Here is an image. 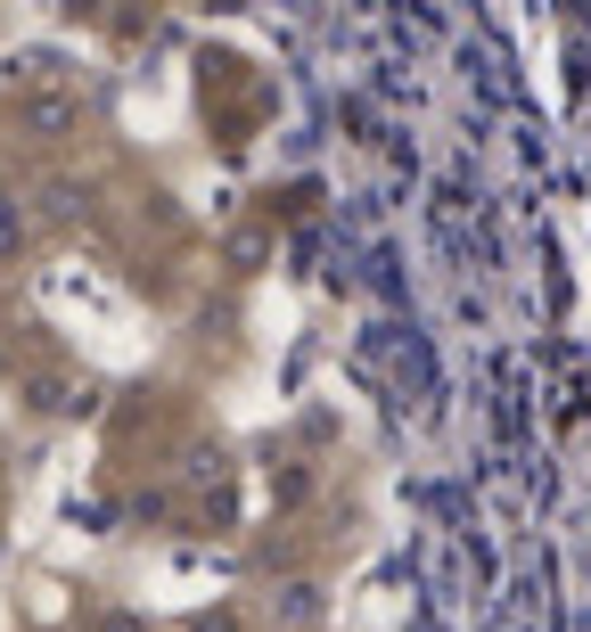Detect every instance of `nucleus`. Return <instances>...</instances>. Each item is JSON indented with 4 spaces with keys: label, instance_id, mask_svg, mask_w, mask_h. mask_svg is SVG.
<instances>
[{
    "label": "nucleus",
    "instance_id": "obj_1",
    "mask_svg": "<svg viewBox=\"0 0 591 632\" xmlns=\"http://www.w3.org/2000/svg\"><path fill=\"white\" fill-rule=\"evenodd\" d=\"M74 115V99H34V108H25V124H41V131H58Z\"/></svg>",
    "mask_w": 591,
    "mask_h": 632
},
{
    "label": "nucleus",
    "instance_id": "obj_2",
    "mask_svg": "<svg viewBox=\"0 0 591 632\" xmlns=\"http://www.w3.org/2000/svg\"><path fill=\"white\" fill-rule=\"evenodd\" d=\"M17 230H25L17 223V198H0V255H17Z\"/></svg>",
    "mask_w": 591,
    "mask_h": 632
}]
</instances>
